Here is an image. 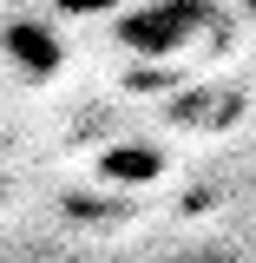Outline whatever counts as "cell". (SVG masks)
Wrapping results in <instances>:
<instances>
[{"mask_svg":"<svg viewBox=\"0 0 256 263\" xmlns=\"http://www.w3.org/2000/svg\"><path fill=\"white\" fill-rule=\"evenodd\" d=\"M197 27H210V7L204 0H145L138 13L119 20V40L131 53H184Z\"/></svg>","mask_w":256,"mask_h":263,"instance_id":"cell-1","label":"cell"},{"mask_svg":"<svg viewBox=\"0 0 256 263\" xmlns=\"http://www.w3.org/2000/svg\"><path fill=\"white\" fill-rule=\"evenodd\" d=\"M13 40H20V53H27L33 72H53V66H60V46H53L40 27H13Z\"/></svg>","mask_w":256,"mask_h":263,"instance_id":"cell-2","label":"cell"},{"mask_svg":"<svg viewBox=\"0 0 256 263\" xmlns=\"http://www.w3.org/2000/svg\"><path fill=\"white\" fill-rule=\"evenodd\" d=\"M66 13H105V7H125V0H60Z\"/></svg>","mask_w":256,"mask_h":263,"instance_id":"cell-3","label":"cell"}]
</instances>
